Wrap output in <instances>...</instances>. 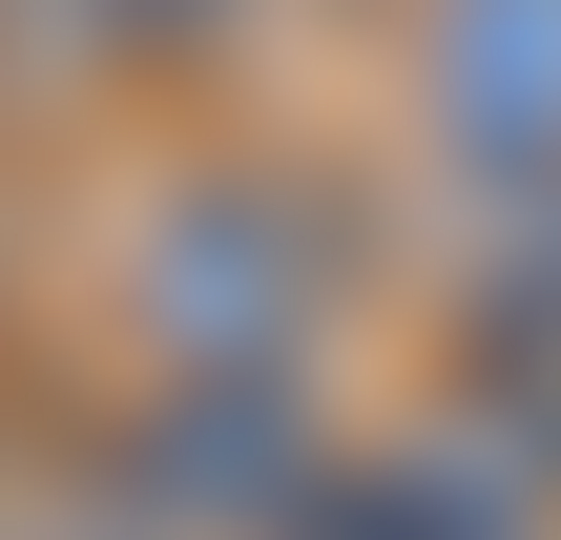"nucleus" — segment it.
<instances>
[{
	"instance_id": "nucleus-1",
	"label": "nucleus",
	"mask_w": 561,
	"mask_h": 540,
	"mask_svg": "<svg viewBox=\"0 0 561 540\" xmlns=\"http://www.w3.org/2000/svg\"><path fill=\"white\" fill-rule=\"evenodd\" d=\"M354 312V208L312 166H187L125 250V333L146 375H312V333Z\"/></svg>"
},
{
	"instance_id": "nucleus-4",
	"label": "nucleus",
	"mask_w": 561,
	"mask_h": 540,
	"mask_svg": "<svg viewBox=\"0 0 561 540\" xmlns=\"http://www.w3.org/2000/svg\"><path fill=\"white\" fill-rule=\"evenodd\" d=\"M541 520H561V416H458V437L333 458L291 540H541Z\"/></svg>"
},
{
	"instance_id": "nucleus-5",
	"label": "nucleus",
	"mask_w": 561,
	"mask_h": 540,
	"mask_svg": "<svg viewBox=\"0 0 561 540\" xmlns=\"http://www.w3.org/2000/svg\"><path fill=\"white\" fill-rule=\"evenodd\" d=\"M479 333H500V375H561V166L479 208Z\"/></svg>"
},
{
	"instance_id": "nucleus-2",
	"label": "nucleus",
	"mask_w": 561,
	"mask_h": 540,
	"mask_svg": "<svg viewBox=\"0 0 561 540\" xmlns=\"http://www.w3.org/2000/svg\"><path fill=\"white\" fill-rule=\"evenodd\" d=\"M333 499V437L291 375H146V416L104 437V520L125 540H291Z\"/></svg>"
},
{
	"instance_id": "nucleus-3",
	"label": "nucleus",
	"mask_w": 561,
	"mask_h": 540,
	"mask_svg": "<svg viewBox=\"0 0 561 540\" xmlns=\"http://www.w3.org/2000/svg\"><path fill=\"white\" fill-rule=\"evenodd\" d=\"M416 125H437L458 208L541 187L561 166V0H437L416 21Z\"/></svg>"
}]
</instances>
